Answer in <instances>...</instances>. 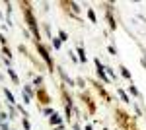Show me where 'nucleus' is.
Instances as JSON below:
<instances>
[{
	"mask_svg": "<svg viewBox=\"0 0 146 130\" xmlns=\"http://www.w3.org/2000/svg\"><path fill=\"white\" fill-rule=\"evenodd\" d=\"M25 20H27V23H29V29L33 31L35 39H39V29H37V23H35V18H33V14H31V10H29V8H25Z\"/></svg>",
	"mask_w": 146,
	"mask_h": 130,
	"instance_id": "obj_1",
	"label": "nucleus"
},
{
	"mask_svg": "<svg viewBox=\"0 0 146 130\" xmlns=\"http://www.w3.org/2000/svg\"><path fill=\"white\" fill-rule=\"evenodd\" d=\"M37 51H39V54L43 56V60L47 62V66H49V70H53V60H51V54L47 53V49L43 47L41 43H37Z\"/></svg>",
	"mask_w": 146,
	"mask_h": 130,
	"instance_id": "obj_2",
	"label": "nucleus"
},
{
	"mask_svg": "<svg viewBox=\"0 0 146 130\" xmlns=\"http://www.w3.org/2000/svg\"><path fill=\"white\" fill-rule=\"evenodd\" d=\"M4 95H6V99H8V103H12V105L16 103V99H14V95H12L10 89H4Z\"/></svg>",
	"mask_w": 146,
	"mask_h": 130,
	"instance_id": "obj_3",
	"label": "nucleus"
},
{
	"mask_svg": "<svg viewBox=\"0 0 146 130\" xmlns=\"http://www.w3.org/2000/svg\"><path fill=\"white\" fill-rule=\"evenodd\" d=\"M78 54H80V56H78L80 62H86V60H88V58H86V53H84V49H82V47L78 49Z\"/></svg>",
	"mask_w": 146,
	"mask_h": 130,
	"instance_id": "obj_4",
	"label": "nucleus"
},
{
	"mask_svg": "<svg viewBox=\"0 0 146 130\" xmlns=\"http://www.w3.org/2000/svg\"><path fill=\"white\" fill-rule=\"evenodd\" d=\"M119 97H121V99H123V101H125V103H131V97H129V95H127V93H125V91H123V89H119Z\"/></svg>",
	"mask_w": 146,
	"mask_h": 130,
	"instance_id": "obj_5",
	"label": "nucleus"
},
{
	"mask_svg": "<svg viewBox=\"0 0 146 130\" xmlns=\"http://www.w3.org/2000/svg\"><path fill=\"white\" fill-rule=\"evenodd\" d=\"M51 124H55V126H58V124H60V117L53 113V117H51Z\"/></svg>",
	"mask_w": 146,
	"mask_h": 130,
	"instance_id": "obj_6",
	"label": "nucleus"
},
{
	"mask_svg": "<svg viewBox=\"0 0 146 130\" xmlns=\"http://www.w3.org/2000/svg\"><path fill=\"white\" fill-rule=\"evenodd\" d=\"M119 70H121V74H123V78H127V80H131V72H129V70H127L125 66H121Z\"/></svg>",
	"mask_w": 146,
	"mask_h": 130,
	"instance_id": "obj_7",
	"label": "nucleus"
},
{
	"mask_svg": "<svg viewBox=\"0 0 146 130\" xmlns=\"http://www.w3.org/2000/svg\"><path fill=\"white\" fill-rule=\"evenodd\" d=\"M58 39H60V41H68L66 31H62V29H60V31H58Z\"/></svg>",
	"mask_w": 146,
	"mask_h": 130,
	"instance_id": "obj_8",
	"label": "nucleus"
},
{
	"mask_svg": "<svg viewBox=\"0 0 146 130\" xmlns=\"http://www.w3.org/2000/svg\"><path fill=\"white\" fill-rule=\"evenodd\" d=\"M8 74H10V78H12V80H14V84H18V82H20V80H18V76H16V72H14V70H10V68H8Z\"/></svg>",
	"mask_w": 146,
	"mask_h": 130,
	"instance_id": "obj_9",
	"label": "nucleus"
},
{
	"mask_svg": "<svg viewBox=\"0 0 146 130\" xmlns=\"http://www.w3.org/2000/svg\"><path fill=\"white\" fill-rule=\"evenodd\" d=\"M60 76L64 78V82H68V86H74V82H72V80H70V78H68L66 74H64V72H62V70H60Z\"/></svg>",
	"mask_w": 146,
	"mask_h": 130,
	"instance_id": "obj_10",
	"label": "nucleus"
},
{
	"mask_svg": "<svg viewBox=\"0 0 146 130\" xmlns=\"http://www.w3.org/2000/svg\"><path fill=\"white\" fill-rule=\"evenodd\" d=\"M129 91H131V93H133L135 97H138V89H136L135 86H131V87H129Z\"/></svg>",
	"mask_w": 146,
	"mask_h": 130,
	"instance_id": "obj_11",
	"label": "nucleus"
},
{
	"mask_svg": "<svg viewBox=\"0 0 146 130\" xmlns=\"http://www.w3.org/2000/svg\"><path fill=\"white\" fill-rule=\"evenodd\" d=\"M88 18H90L92 22H96V12H94V10H88Z\"/></svg>",
	"mask_w": 146,
	"mask_h": 130,
	"instance_id": "obj_12",
	"label": "nucleus"
},
{
	"mask_svg": "<svg viewBox=\"0 0 146 130\" xmlns=\"http://www.w3.org/2000/svg\"><path fill=\"white\" fill-rule=\"evenodd\" d=\"M51 41H53V47L55 49H60V39H51Z\"/></svg>",
	"mask_w": 146,
	"mask_h": 130,
	"instance_id": "obj_13",
	"label": "nucleus"
},
{
	"mask_svg": "<svg viewBox=\"0 0 146 130\" xmlns=\"http://www.w3.org/2000/svg\"><path fill=\"white\" fill-rule=\"evenodd\" d=\"M70 8H72V12H80V8H78L76 2H70Z\"/></svg>",
	"mask_w": 146,
	"mask_h": 130,
	"instance_id": "obj_14",
	"label": "nucleus"
},
{
	"mask_svg": "<svg viewBox=\"0 0 146 130\" xmlns=\"http://www.w3.org/2000/svg\"><path fill=\"white\" fill-rule=\"evenodd\" d=\"M6 117H8L6 113H0V124H4V120H6Z\"/></svg>",
	"mask_w": 146,
	"mask_h": 130,
	"instance_id": "obj_15",
	"label": "nucleus"
},
{
	"mask_svg": "<svg viewBox=\"0 0 146 130\" xmlns=\"http://www.w3.org/2000/svg\"><path fill=\"white\" fill-rule=\"evenodd\" d=\"M74 130H80V126H78V124H74Z\"/></svg>",
	"mask_w": 146,
	"mask_h": 130,
	"instance_id": "obj_16",
	"label": "nucleus"
},
{
	"mask_svg": "<svg viewBox=\"0 0 146 130\" xmlns=\"http://www.w3.org/2000/svg\"><path fill=\"white\" fill-rule=\"evenodd\" d=\"M86 130H92V126H86Z\"/></svg>",
	"mask_w": 146,
	"mask_h": 130,
	"instance_id": "obj_17",
	"label": "nucleus"
}]
</instances>
